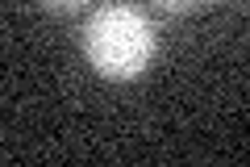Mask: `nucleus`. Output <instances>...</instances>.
Segmentation results:
<instances>
[{
    "instance_id": "nucleus-1",
    "label": "nucleus",
    "mask_w": 250,
    "mask_h": 167,
    "mask_svg": "<svg viewBox=\"0 0 250 167\" xmlns=\"http://www.w3.org/2000/svg\"><path fill=\"white\" fill-rule=\"evenodd\" d=\"M83 54L104 79H134L154 59V29L138 9L104 4L83 25Z\"/></svg>"
},
{
    "instance_id": "nucleus-3",
    "label": "nucleus",
    "mask_w": 250,
    "mask_h": 167,
    "mask_svg": "<svg viewBox=\"0 0 250 167\" xmlns=\"http://www.w3.org/2000/svg\"><path fill=\"white\" fill-rule=\"evenodd\" d=\"M167 13H188V9H196V0H159Z\"/></svg>"
},
{
    "instance_id": "nucleus-2",
    "label": "nucleus",
    "mask_w": 250,
    "mask_h": 167,
    "mask_svg": "<svg viewBox=\"0 0 250 167\" xmlns=\"http://www.w3.org/2000/svg\"><path fill=\"white\" fill-rule=\"evenodd\" d=\"M46 9H59V13H75V9H83L88 0H42Z\"/></svg>"
}]
</instances>
